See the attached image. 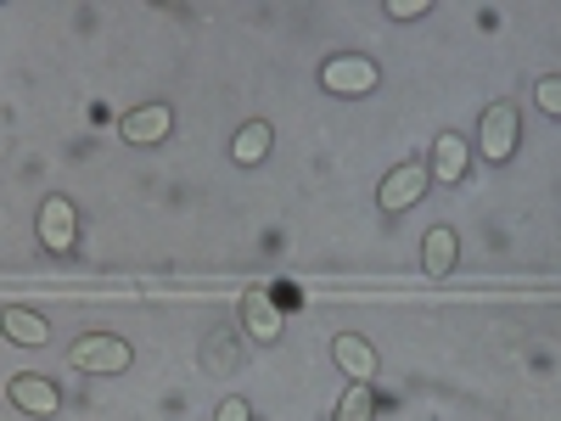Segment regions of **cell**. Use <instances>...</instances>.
Instances as JSON below:
<instances>
[{
    "label": "cell",
    "mask_w": 561,
    "mask_h": 421,
    "mask_svg": "<svg viewBox=\"0 0 561 421\" xmlns=\"http://www.w3.org/2000/svg\"><path fill=\"white\" fill-rule=\"evenodd\" d=\"M0 332H7L12 343H23V349H45L51 326H45L34 309H23V304H7V309H0Z\"/></svg>",
    "instance_id": "11"
},
{
    "label": "cell",
    "mask_w": 561,
    "mask_h": 421,
    "mask_svg": "<svg viewBox=\"0 0 561 421\" xmlns=\"http://www.w3.org/2000/svg\"><path fill=\"white\" fill-rule=\"evenodd\" d=\"M73 237H79V214H73V203H68V197H45V203H39V242L51 248V253H68Z\"/></svg>",
    "instance_id": "5"
},
{
    "label": "cell",
    "mask_w": 561,
    "mask_h": 421,
    "mask_svg": "<svg viewBox=\"0 0 561 421\" xmlns=\"http://www.w3.org/2000/svg\"><path fill=\"white\" fill-rule=\"evenodd\" d=\"M427 163H399V169H388V180H382V192H377V203H382V214H404V208H415L421 197H427Z\"/></svg>",
    "instance_id": "4"
},
{
    "label": "cell",
    "mask_w": 561,
    "mask_h": 421,
    "mask_svg": "<svg viewBox=\"0 0 561 421\" xmlns=\"http://www.w3.org/2000/svg\"><path fill=\"white\" fill-rule=\"evenodd\" d=\"M242 320H248V332L253 343H280V309L264 287H248L242 293Z\"/></svg>",
    "instance_id": "7"
},
{
    "label": "cell",
    "mask_w": 561,
    "mask_h": 421,
    "mask_svg": "<svg viewBox=\"0 0 561 421\" xmlns=\"http://www.w3.org/2000/svg\"><path fill=\"white\" fill-rule=\"evenodd\" d=\"M466 163H472V152H466V140H460L455 129L433 140V163H427V174H433V180H444V185H460Z\"/></svg>",
    "instance_id": "10"
},
{
    "label": "cell",
    "mask_w": 561,
    "mask_h": 421,
    "mask_svg": "<svg viewBox=\"0 0 561 421\" xmlns=\"http://www.w3.org/2000/svg\"><path fill=\"white\" fill-rule=\"evenodd\" d=\"M478 147L489 163H505L511 152H517V107L511 102H494L483 107V124H478Z\"/></svg>",
    "instance_id": "3"
},
{
    "label": "cell",
    "mask_w": 561,
    "mask_h": 421,
    "mask_svg": "<svg viewBox=\"0 0 561 421\" xmlns=\"http://www.w3.org/2000/svg\"><path fill=\"white\" fill-rule=\"evenodd\" d=\"M377 416V399H370V383H348V394L337 399V421H370Z\"/></svg>",
    "instance_id": "14"
},
{
    "label": "cell",
    "mask_w": 561,
    "mask_h": 421,
    "mask_svg": "<svg viewBox=\"0 0 561 421\" xmlns=\"http://www.w3.org/2000/svg\"><path fill=\"white\" fill-rule=\"evenodd\" d=\"M332 360L348 371L354 383H370V377H377V349H370L365 338H354V332H337V338H332Z\"/></svg>",
    "instance_id": "9"
},
{
    "label": "cell",
    "mask_w": 561,
    "mask_h": 421,
    "mask_svg": "<svg viewBox=\"0 0 561 421\" xmlns=\"http://www.w3.org/2000/svg\"><path fill=\"white\" fill-rule=\"evenodd\" d=\"M421 12H427V0H388V18H399V23H410Z\"/></svg>",
    "instance_id": "16"
},
{
    "label": "cell",
    "mask_w": 561,
    "mask_h": 421,
    "mask_svg": "<svg viewBox=\"0 0 561 421\" xmlns=\"http://www.w3.org/2000/svg\"><path fill=\"white\" fill-rule=\"evenodd\" d=\"M270 140H275V135H270V124H264V118H253V124H242V129H237V140H230V158H237L242 169H253V163H264V158H270Z\"/></svg>",
    "instance_id": "13"
},
{
    "label": "cell",
    "mask_w": 561,
    "mask_h": 421,
    "mask_svg": "<svg viewBox=\"0 0 561 421\" xmlns=\"http://www.w3.org/2000/svg\"><path fill=\"white\" fill-rule=\"evenodd\" d=\"M129 343L113 338V332H84L73 349H68V365L84 371V377H118V371H129Z\"/></svg>",
    "instance_id": "1"
},
{
    "label": "cell",
    "mask_w": 561,
    "mask_h": 421,
    "mask_svg": "<svg viewBox=\"0 0 561 421\" xmlns=\"http://www.w3.org/2000/svg\"><path fill=\"white\" fill-rule=\"evenodd\" d=\"M219 421H253V405L248 399H225L219 405Z\"/></svg>",
    "instance_id": "17"
},
{
    "label": "cell",
    "mask_w": 561,
    "mask_h": 421,
    "mask_svg": "<svg viewBox=\"0 0 561 421\" xmlns=\"http://www.w3.org/2000/svg\"><path fill=\"white\" fill-rule=\"evenodd\" d=\"M455 259H460V237L449 225H433L427 242H421V270H427V275H449Z\"/></svg>",
    "instance_id": "12"
},
{
    "label": "cell",
    "mask_w": 561,
    "mask_h": 421,
    "mask_svg": "<svg viewBox=\"0 0 561 421\" xmlns=\"http://www.w3.org/2000/svg\"><path fill=\"white\" fill-rule=\"evenodd\" d=\"M169 129H174V113H169L163 102L135 107V113H124V124H118V135L129 140V147H158V140H169Z\"/></svg>",
    "instance_id": "6"
},
{
    "label": "cell",
    "mask_w": 561,
    "mask_h": 421,
    "mask_svg": "<svg viewBox=\"0 0 561 421\" xmlns=\"http://www.w3.org/2000/svg\"><path fill=\"white\" fill-rule=\"evenodd\" d=\"M7 399H12L18 410H28V416H57V405H62L57 383H45V377H12Z\"/></svg>",
    "instance_id": "8"
},
{
    "label": "cell",
    "mask_w": 561,
    "mask_h": 421,
    "mask_svg": "<svg viewBox=\"0 0 561 421\" xmlns=\"http://www.w3.org/2000/svg\"><path fill=\"white\" fill-rule=\"evenodd\" d=\"M534 102H539L550 118H561V79H556V73H545V79L534 84Z\"/></svg>",
    "instance_id": "15"
},
{
    "label": "cell",
    "mask_w": 561,
    "mask_h": 421,
    "mask_svg": "<svg viewBox=\"0 0 561 421\" xmlns=\"http://www.w3.org/2000/svg\"><path fill=\"white\" fill-rule=\"evenodd\" d=\"M377 62L370 57H332L320 68V84L332 90V96H370V90H377Z\"/></svg>",
    "instance_id": "2"
}]
</instances>
